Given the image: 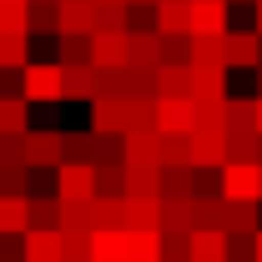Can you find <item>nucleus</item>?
I'll use <instances>...</instances> for the list:
<instances>
[{"instance_id": "f257e3e1", "label": "nucleus", "mask_w": 262, "mask_h": 262, "mask_svg": "<svg viewBox=\"0 0 262 262\" xmlns=\"http://www.w3.org/2000/svg\"><path fill=\"white\" fill-rule=\"evenodd\" d=\"M26 96H31L35 106L66 101V66L61 61H31L26 66Z\"/></svg>"}, {"instance_id": "f03ea898", "label": "nucleus", "mask_w": 262, "mask_h": 262, "mask_svg": "<svg viewBox=\"0 0 262 262\" xmlns=\"http://www.w3.org/2000/svg\"><path fill=\"white\" fill-rule=\"evenodd\" d=\"M222 196L227 202H262V162H227L222 166Z\"/></svg>"}, {"instance_id": "7ed1b4c3", "label": "nucleus", "mask_w": 262, "mask_h": 262, "mask_svg": "<svg viewBox=\"0 0 262 262\" xmlns=\"http://www.w3.org/2000/svg\"><path fill=\"white\" fill-rule=\"evenodd\" d=\"M222 46H227V66L232 71H257L262 66V31H227L222 35Z\"/></svg>"}, {"instance_id": "20e7f679", "label": "nucleus", "mask_w": 262, "mask_h": 262, "mask_svg": "<svg viewBox=\"0 0 262 262\" xmlns=\"http://www.w3.org/2000/svg\"><path fill=\"white\" fill-rule=\"evenodd\" d=\"M192 162L222 171V166L232 162V157H227V131H222V126H196L192 131Z\"/></svg>"}, {"instance_id": "39448f33", "label": "nucleus", "mask_w": 262, "mask_h": 262, "mask_svg": "<svg viewBox=\"0 0 262 262\" xmlns=\"http://www.w3.org/2000/svg\"><path fill=\"white\" fill-rule=\"evenodd\" d=\"M126 262H166L162 227H126Z\"/></svg>"}, {"instance_id": "423d86ee", "label": "nucleus", "mask_w": 262, "mask_h": 262, "mask_svg": "<svg viewBox=\"0 0 262 262\" xmlns=\"http://www.w3.org/2000/svg\"><path fill=\"white\" fill-rule=\"evenodd\" d=\"M232 0H192V35H227Z\"/></svg>"}, {"instance_id": "0eeeda50", "label": "nucleus", "mask_w": 262, "mask_h": 262, "mask_svg": "<svg viewBox=\"0 0 262 262\" xmlns=\"http://www.w3.org/2000/svg\"><path fill=\"white\" fill-rule=\"evenodd\" d=\"M61 196H101L96 162H61Z\"/></svg>"}, {"instance_id": "6e6552de", "label": "nucleus", "mask_w": 262, "mask_h": 262, "mask_svg": "<svg viewBox=\"0 0 262 262\" xmlns=\"http://www.w3.org/2000/svg\"><path fill=\"white\" fill-rule=\"evenodd\" d=\"M31 166H61L66 162V131H26Z\"/></svg>"}, {"instance_id": "1a4fd4ad", "label": "nucleus", "mask_w": 262, "mask_h": 262, "mask_svg": "<svg viewBox=\"0 0 262 262\" xmlns=\"http://www.w3.org/2000/svg\"><path fill=\"white\" fill-rule=\"evenodd\" d=\"M157 126L162 131H192L196 126L192 96H157Z\"/></svg>"}, {"instance_id": "9d476101", "label": "nucleus", "mask_w": 262, "mask_h": 262, "mask_svg": "<svg viewBox=\"0 0 262 262\" xmlns=\"http://www.w3.org/2000/svg\"><path fill=\"white\" fill-rule=\"evenodd\" d=\"M91 131H101V136L126 131V96H96L91 101Z\"/></svg>"}, {"instance_id": "9b49d317", "label": "nucleus", "mask_w": 262, "mask_h": 262, "mask_svg": "<svg viewBox=\"0 0 262 262\" xmlns=\"http://www.w3.org/2000/svg\"><path fill=\"white\" fill-rule=\"evenodd\" d=\"M232 66H192V101H222Z\"/></svg>"}, {"instance_id": "f8f14e48", "label": "nucleus", "mask_w": 262, "mask_h": 262, "mask_svg": "<svg viewBox=\"0 0 262 262\" xmlns=\"http://www.w3.org/2000/svg\"><path fill=\"white\" fill-rule=\"evenodd\" d=\"M126 166H162V131H126Z\"/></svg>"}, {"instance_id": "ddd939ff", "label": "nucleus", "mask_w": 262, "mask_h": 262, "mask_svg": "<svg viewBox=\"0 0 262 262\" xmlns=\"http://www.w3.org/2000/svg\"><path fill=\"white\" fill-rule=\"evenodd\" d=\"M61 35H96V0H61Z\"/></svg>"}, {"instance_id": "4468645a", "label": "nucleus", "mask_w": 262, "mask_h": 262, "mask_svg": "<svg viewBox=\"0 0 262 262\" xmlns=\"http://www.w3.org/2000/svg\"><path fill=\"white\" fill-rule=\"evenodd\" d=\"M96 66H126L131 61V31H96Z\"/></svg>"}, {"instance_id": "2eb2a0df", "label": "nucleus", "mask_w": 262, "mask_h": 262, "mask_svg": "<svg viewBox=\"0 0 262 262\" xmlns=\"http://www.w3.org/2000/svg\"><path fill=\"white\" fill-rule=\"evenodd\" d=\"M0 232H31V196L26 192H0Z\"/></svg>"}, {"instance_id": "dca6fc26", "label": "nucleus", "mask_w": 262, "mask_h": 262, "mask_svg": "<svg viewBox=\"0 0 262 262\" xmlns=\"http://www.w3.org/2000/svg\"><path fill=\"white\" fill-rule=\"evenodd\" d=\"M26 262H66L61 257V227H31L26 232Z\"/></svg>"}, {"instance_id": "f3484780", "label": "nucleus", "mask_w": 262, "mask_h": 262, "mask_svg": "<svg viewBox=\"0 0 262 262\" xmlns=\"http://www.w3.org/2000/svg\"><path fill=\"white\" fill-rule=\"evenodd\" d=\"M157 31L192 35V0H157Z\"/></svg>"}, {"instance_id": "a211bd4d", "label": "nucleus", "mask_w": 262, "mask_h": 262, "mask_svg": "<svg viewBox=\"0 0 262 262\" xmlns=\"http://www.w3.org/2000/svg\"><path fill=\"white\" fill-rule=\"evenodd\" d=\"M31 96H0V136H26L31 131Z\"/></svg>"}, {"instance_id": "6ab92c4d", "label": "nucleus", "mask_w": 262, "mask_h": 262, "mask_svg": "<svg viewBox=\"0 0 262 262\" xmlns=\"http://www.w3.org/2000/svg\"><path fill=\"white\" fill-rule=\"evenodd\" d=\"M192 262H227V232L222 227H196L192 232Z\"/></svg>"}, {"instance_id": "aec40b11", "label": "nucleus", "mask_w": 262, "mask_h": 262, "mask_svg": "<svg viewBox=\"0 0 262 262\" xmlns=\"http://www.w3.org/2000/svg\"><path fill=\"white\" fill-rule=\"evenodd\" d=\"M227 106V136H252L257 131V96H227L222 101Z\"/></svg>"}, {"instance_id": "412c9836", "label": "nucleus", "mask_w": 262, "mask_h": 262, "mask_svg": "<svg viewBox=\"0 0 262 262\" xmlns=\"http://www.w3.org/2000/svg\"><path fill=\"white\" fill-rule=\"evenodd\" d=\"M0 66L26 71L31 66V31H0Z\"/></svg>"}, {"instance_id": "4be33fe9", "label": "nucleus", "mask_w": 262, "mask_h": 262, "mask_svg": "<svg viewBox=\"0 0 262 262\" xmlns=\"http://www.w3.org/2000/svg\"><path fill=\"white\" fill-rule=\"evenodd\" d=\"M96 252V227H61V257L66 262H91Z\"/></svg>"}, {"instance_id": "5701e85b", "label": "nucleus", "mask_w": 262, "mask_h": 262, "mask_svg": "<svg viewBox=\"0 0 262 262\" xmlns=\"http://www.w3.org/2000/svg\"><path fill=\"white\" fill-rule=\"evenodd\" d=\"M126 66L157 71V66H162V31H131V61Z\"/></svg>"}, {"instance_id": "b1692460", "label": "nucleus", "mask_w": 262, "mask_h": 262, "mask_svg": "<svg viewBox=\"0 0 262 262\" xmlns=\"http://www.w3.org/2000/svg\"><path fill=\"white\" fill-rule=\"evenodd\" d=\"M96 66H66V101H96Z\"/></svg>"}, {"instance_id": "393cba45", "label": "nucleus", "mask_w": 262, "mask_h": 262, "mask_svg": "<svg viewBox=\"0 0 262 262\" xmlns=\"http://www.w3.org/2000/svg\"><path fill=\"white\" fill-rule=\"evenodd\" d=\"M56 61L61 66H96V46H91V35H56Z\"/></svg>"}, {"instance_id": "a878e982", "label": "nucleus", "mask_w": 262, "mask_h": 262, "mask_svg": "<svg viewBox=\"0 0 262 262\" xmlns=\"http://www.w3.org/2000/svg\"><path fill=\"white\" fill-rule=\"evenodd\" d=\"M162 212H166V202L162 196H126V217H131V227H162Z\"/></svg>"}, {"instance_id": "bb28decb", "label": "nucleus", "mask_w": 262, "mask_h": 262, "mask_svg": "<svg viewBox=\"0 0 262 262\" xmlns=\"http://www.w3.org/2000/svg\"><path fill=\"white\" fill-rule=\"evenodd\" d=\"M157 91H162V96H192V66L162 61L157 66Z\"/></svg>"}, {"instance_id": "cd10ccee", "label": "nucleus", "mask_w": 262, "mask_h": 262, "mask_svg": "<svg viewBox=\"0 0 262 262\" xmlns=\"http://www.w3.org/2000/svg\"><path fill=\"white\" fill-rule=\"evenodd\" d=\"M91 262H126V227H96Z\"/></svg>"}, {"instance_id": "c85d7f7f", "label": "nucleus", "mask_w": 262, "mask_h": 262, "mask_svg": "<svg viewBox=\"0 0 262 262\" xmlns=\"http://www.w3.org/2000/svg\"><path fill=\"white\" fill-rule=\"evenodd\" d=\"M162 166H196L192 162V131H162Z\"/></svg>"}, {"instance_id": "c756f323", "label": "nucleus", "mask_w": 262, "mask_h": 262, "mask_svg": "<svg viewBox=\"0 0 262 262\" xmlns=\"http://www.w3.org/2000/svg\"><path fill=\"white\" fill-rule=\"evenodd\" d=\"M126 131H162L157 126V96H126Z\"/></svg>"}, {"instance_id": "7c9ffc66", "label": "nucleus", "mask_w": 262, "mask_h": 262, "mask_svg": "<svg viewBox=\"0 0 262 262\" xmlns=\"http://www.w3.org/2000/svg\"><path fill=\"white\" fill-rule=\"evenodd\" d=\"M31 35H61V0H31Z\"/></svg>"}, {"instance_id": "2f4dec72", "label": "nucleus", "mask_w": 262, "mask_h": 262, "mask_svg": "<svg viewBox=\"0 0 262 262\" xmlns=\"http://www.w3.org/2000/svg\"><path fill=\"white\" fill-rule=\"evenodd\" d=\"M162 196H196V166H162Z\"/></svg>"}, {"instance_id": "473e14b6", "label": "nucleus", "mask_w": 262, "mask_h": 262, "mask_svg": "<svg viewBox=\"0 0 262 262\" xmlns=\"http://www.w3.org/2000/svg\"><path fill=\"white\" fill-rule=\"evenodd\" d=\"M96 31H131L126 0H96Z\"/></svg>"}, {"instance_id": "72a5a7b5", "label": "nucleus", "mask_w": 262, "mask_h": 262, "mask_svg": "<svg viewBox=\"0 0 262 262\" xmlns=\"http://www.w3.org/2000/svg\"><path fill=\"white\" fill-rule=\"evenodd\" d=\"M162 196V166H126V196Z\"/></svg>"}, {"instance_id": "f704fd0d", "label": "nucleus", "mask_w": 262, "mask_h": 262, "mask_svg": "<svg viewBox=\"0 0 262 262\" xmlns=\"http://www.w3.org/2000/svg\"><path fill=\"white\" fill-rule=\"evenodd\" d=\"M262 202H227V232H262V217H257Z\"/></svg>"}, {"instance_id": "c9c22d12", "label": "nucleus", "mask_w": 262, "mask_h": 262, "mask_svg": "<svg viewBox=\"0 0 262 262\" xmlns=\"http://www.w3.org/2000/svg\"><path fill=\"white\" fill-rule=\"evenodd\" d=\"M96 227H131V217H126V196H111V192H101V196H96Z\"/></svg>"}, {"instance_id": "e433bc0d", "label": "nucleus", "mask_w": 262, "mask_h": 262, "mask_svg": "<svg viewBox=\"0 0 262 262\" xmlns=\"http://www.w3.org/2000/svg\"><path fill=\"white\" fill-rule=\"evenodd\" d=\"M192 66H227L222 35H192Z\"/></svg>"}, {"instance_id": "4c0bfd02", "label": "nucleus", "mask_w": 262, "mask_h": 262, "mask_svg": "<svg viewBox=\"0 0 262 262\" xmlns=\"http://www.w3.org/2000/svg\"><path fill=\"white\" fill-rule=\"evenodd\" d=\"M0 31H31V0H0Z\"/></svg>"}, {"instance_id": "58836bf2", "label": "nucleus", "mask_w": 262, "mask_h": 262, "mask_svg": "<svg viewBox=\"0 0 262 262\" xmlns=\"http://www.w3.org/2000/svg\"><path fill=\"white\" fill-rule=\"evenodd\" d=\"M31 227H61V196H31Z\"/></svg>"}, {"instance_id": "ea45409f", "label": "nucleus", "mask_w": 262, "mask_h": 262, "mask_svg": "<svg viewBox=\"0 0 262 262\" xmlns=\"http://www.w3.org/2000/svg\"><path fill=\"white\" fill-rule=\"evenodd\" d=\"M96 177H101V192L126 196V162H96Z\"/></svg>"}, {"instance_id": "a19ab883", "label": "nucleus", "mask_w": 262, "mask_h": 262, "mask_svg": "<svg viewBox=\"0 0 262 262\" xmlns=\"http://www.w3.org/2000/svg\"><path fill=\"white\" fill-rule=\"evenodd\" d=\"M162 61L192 66V35H162Z\"/></svg>"}, {"instance_id": "79ce46f5", "label": "nucleus", "mask_w": 262, "mask_h": 262, "mask_svg": "<svg viewBox=\"0 0 262 262\" xmlns=\"http://www.w3.org/2000/svg\"><path fill=\"white\" fill-rule=\"evenodd\" d=\"M227 157L232 162H257V131L252 136H227Z\"/></svg>"}, {"instance_id": "37998d69", "label": "nucleus", "mask_w": 262, "mask_h": 262, "mask_svg": "<svg viewBox=\"0 0 262 262\" xmlns=\"http://www.w3.org/2000/svg\"><path fill=\"white\" fill-rule=\"evenodd\" d=\"M252 26H257V31H262V0H257V5H252Z\"/></svg>"}, {"instance_id": "c03bdc74", "label": "nucleus", "mask_w": 262, "mask_h": 262, "mask_svg": "<svg viewBox=\"0 0 262 262\" xmlns=\"http://www.w3.org/2000/svg\"><path fill=\"white\" fill-rule=\"evenodd\" d=\"M257 131H262V96H257Z\"/></svg>"}, {"instance_id": "a18cd8bd", "label": "nucleus", "mask_w": 262, "mask_h": 262, "mask_svg": "<svg viewBox=\"0 0 262 262\" xmlns=\"http://www.w3.org/2000/svg\"><path fill=\"white\" fill-rule=\"evenodd\" d=\"M257 96H262V66H257Z\"/></svg>"}, {"instance_id": "49530a36", "label": "nucleus", "mask_w": 262, "mask_h": 262, "mask_svg": "<svg viewBox=\"0 0 262 262\" xmlns=\"http://www.w3.org/2000/svg\"><path fill=\"white\" fill-rule=\"evenodd\" d=\"M257 262H262V232H257Z\"/></svg>"}, {"instance_id": "de8ad7c7", "label": "nucleus", "mask_w": 262, "mask_h": 262, "mask_svg": "<svg viewBox=\"0 0 262 262\" xmlns=\"http://www.w3.org/2000/svg\"><path fill=\"white\" fill-rule=\"evenodd\" d=\"M232 5H257V0H232Z\"/></svg>"}, {"instance_id": "09e8293b", "label": "nucleus", "mask_w": 262, "mask_h": 262, "mask_svg": "<svg viewBox=\"0 0 262 262\" xmlns=\"http://www.w3.org/2000/svg\"><path fill=\"white\" fill-rule=\"evenodd\" d=\"M131 5H157V0H131Z\"/></svg>"}, {"instance_id": "8fccbe9b", "label": "nucleus", "mask_w": 262, "mask_h": 262, "mask_svg": "<svg viewBox=\"0 0 262 262\" xmlns=\"http://www.w3.org/2000/svg\"><path fill=\"white\" fill-rule=\"evenodd\" d=\"M0 262H26V257H0Z\"/></svg>"}]
</instances>
